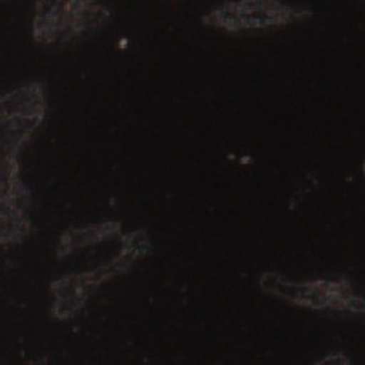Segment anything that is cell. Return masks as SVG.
<instances>
[{
	"label": "cell",
	"mask_w": 365,
	"mask_h": 365,
	"mask_svg": "<svg viewBox=\"0 0 365 365\" xmlns=\"http://www.w3.org/2000/svg\"><path fill=\"white\" fill-rule=\"evenodd\" d=\"M108 18L95 0H38L34 32L43 43H64L101 28Z\"/></svg>",
	"instance_id": "6da1fadb"
},
{
	"label": "cell",
	"mask_w": 365,
	"mask_h": 365,
	"mask_svg": "<svg viewBox=\"0 0 365 365\" xmlns=\"http://www.w3.org/2000/svg\"><path fill=\"white\" fill-rule=\"evenodd\" d=\"M312 15L311 10L290 6L280 0H231L208 11L204 23L213 29L226 32H253L277 29L303 21Z\"/></svg>",
	"instance_id": "7a4b0ae2"
}]
</instances>
